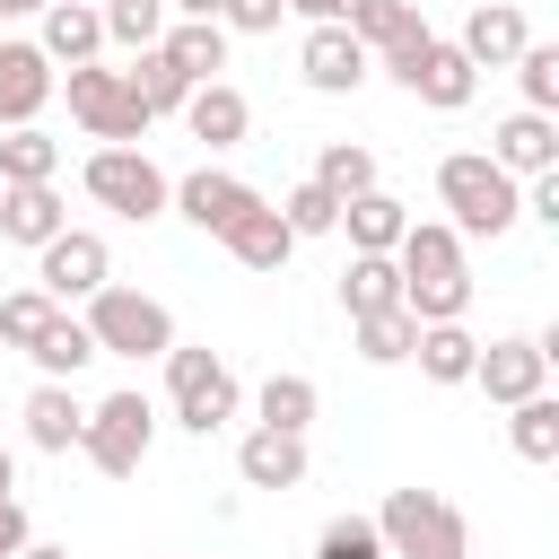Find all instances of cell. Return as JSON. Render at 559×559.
Listing matches in <instances>:
<instances>
[{
  "mask_svg": "<svg viewBox=\"0 0 559 559\" xmlns=\"http://www.w3.org/2000/svg\"><path fill=\"white\" fill-rule=\"evenodd\" d=\"M393 271H402V306L419 323H463L472 306V271H463V236L445 218H411L402 245H393Z\"/></svg>",
  "mask_w": 559,
  "mask_h": 559,
  "instance_id": "6da1fadb",
  "label": "cell"
},
{
  "mask_svg": "<svg viewBox=\"0 0 559 559\" xmlns=\"http://www.w3.org/2000/svg\"><path fill=\"white\" fill-rule=\"evenodd\" d=\"M437 201L454 210V218H445L454 236H507V227L524 218V183H515L489 148H454V157L437 166Z\"/></svg>",
  "mask_w": 559,
  "mask_h": 559,
  "instance_id": "7a4b0ae2",
  "label": "cell"
},
{
  "mask_svg": "<svg viewBox=\"0 0 559 559\" xmlns=\"http://www.w3.org/2000/svg\"><path fill=\"white\" fill-rule=\"evenodd\" d=\"M376 533H384V559H472V524L437 489H393L376 507Z\"/></svg>",
  "mask_w": 559,
  "mask_h": 559,
  "instance_id": "3957f363",
  "label": "cell"
},
{
  "mask_svg": "<svg viewBox=\"0 0 559 559\" xmlns=\"http://www.w3.org/2000/svg\"><path fill=\"white\" fill-rule=\"evenodd\" d=\"M79 183H87V201L96 210H114V218H131V227H148L157 210H166V166L148 157V148H131V140H105L87 166H79Z\"/></svg>",
  "mask_w": 559,
  "mask_h": 559,
  "instance_id": "277c9868",
  "label": "cell"
},
{
  "mask_svg": "<svg viewBox=\"0 0 559 559\" xmlns=\"http://www.w3.org/2000/svg\"><path fill=\"white\" fill-rule=\"evenodd\" d=\"M87 341H96V358H166L175 349V314L157 306V297H140V288H96L87 297Z\"/></svg>",
  "mask_w": 559,
  "mask_h": 559,
  "instance_id": "5b68a950",
  "label": "cell"
},
{
  "mask_svg": "<svg viewBox=\"0 0 559 559\" xmlns=\"http://www.w3.org/2000/svg\"><path fill=\"white\" fill-rule=\"evenodd\" d=\"M148 437H157V411H148L140 384H131V393H105V402L79 419V454H87L105 480H131V472L148 463Z\"/></svg>",
  "mask_w": 559,
  "mask_h": 559,
  "instance_id": "8992f818",
  "label": "cell"
},
{
  "mask_svg": "<svg viewBox=\"0 0 559 559\" xmlns=\"http://www.w3.org/2000/svg\"><path fill=\"white\" fill-rule=\"evenodd\" d=\"M166 393H175V419H183L192 437H218V428L236 419V402H245L236 376H227V358H218V349H183V341L166 349Z\"/></svg>",
  "mask_w": 559,
  "mask_h": 559,
  "instance_id": "52a82bcc",
  "label": "cell"
},
{
  "mask_svg": "<svg viewBox=\"0 0 559 559\" xmlns=\"http://www.w3.org/2000/svg\"><path fill=\"white\" fill-rule=\"evenodd\" d=\"M70 122H79L87 140H131V148H140L157 114L131 96V79H122V70H96V61H79V70H70Z\"/></svg>",
  "mask_w": 559,
  "mask_h": 559,
  "instance_id": "ba28073f",
  "label": "cell"
},
{
  "mask_svg": "<svg viewBox=\"0 0 559 559\" xmlns=\"http://www.w3.org/2000/svg\"><path fill=\"white\" fill-rule=\"evenodd\" d=\"M105 280H114V253H105V236H96V227H61L52 245H35V288H44L52 306L96 297Z\"/></svg>",
  "mask_w": 559,
  "mask_h": 559,
  "instance_id": "9c48e42d",
  "label": "cell"
},
{
  "mask_svg": "<svg viewBox=\"0 0 559 559\" xmlns=\"http://www.w3.org/2000/svg\"><path fill=\"white\" fill-rule=\"evenodd\" d=\"M550 349H559V332H507V341H489V349L472 358V384L507 411V402H524V393L550 384Z\"/></svg>",
  "mask_w": 559,
  "mask_h": 559,
  "instance_id": "30bf717a",
  "label": "cell"
},
{
  "mask_svg": "<svg viewBox=\"0 0 559 559\" xmlns=\"http://www.w3.org/2000/svg\"><path fill=\"white\" fill-rule=\"evenodd\" d=\"M367 70H376V52H367L341 17L306 26V44H297V79H306L314 96H358V87H367Z\"/></svg>",
  "mask_w": 559,
  "mask_h": 559,
  "instance_id": "8fae6325",
  "label": "cell"
},
{
  "mask_svg": "<svg viewBox=\"0 0 559 559\" xmlns=\"http://www.w3.org/2000/svg\"><path fill=\"white\" fill-rule=\"evenodd\" d=\"M393 79H402L419 105H437V114H463V105H472V87H480L472 52H463V44H445V35H428V44H419V52H411Z\"/></svg>",
  "mask_w": 559,
  "mask_h": 559,
  "instance_id": "7c38bea8",
  "label": "cell"
},
{
  "mask_svg": "<svg viewBox=\"0 0 559 559\" xmlns=\"http://www.w3.org/2000/svg\"><path fill=\"white\" fill-rule=\"evenodd\" d=\"M253 201H262V192H253L245 175H227V166H192V175H183V183L166 192V210H183V218H192L201 236H227V227H236V218H245Z\"/></svg>",
  "mask_w": 559,
  "mask_h": 559,
  "instance_id": "4fadbf2b",
  "label": "cell"
},
{
  "mask_svg": "<svg viewBox=\"0 0 559 559\" xmlns=\"http://www.w3.org/2000/svg\"><path fill=\"white\" fill-rule=\"evenodd\" d=\"M52 87H61V70L44 61V44H0V122H9V131L35 122V114L52 105Z\"/></svg>",
  "mask_w": 559,
  "mask_h": 559,
  "instance_id": "5bb4252c",
  "label": "cell"
},
{
  "mask_svg": "<svg viewBox=\"0 0 559 559\" xmlns=\"http://www.w3.org/2000/svg\"><path fill=\"white\" fill-rule=\"evenodd\" d=\"M44 61L52 70H79V61H96L105 52V17H96V0H44Z\"/></svg>",
  "mask_w": 559,
  "mask_h": 559,
  "instance_id": "9a60e30c",
  "label": "cell"
},
{
  "mask_svg": "<svg viewBox=\"0 0 559 559\" xmlns=\"http://www.w3.org/2000/svg\"><path fill=\"white\" fill-rule=\"evenodd\" d=\"M183 131H192L201 148H236V140L253 131V105H245V87H227V79H201V87L183 96Z\"/></svg>",
  "mask_w": 559,
  "mask_h": 559,
  "instance_id": "2e32d148",
  "label": "cell"
},
{
  "mask_svg": "<svg viewBox=\"0 0 559 559\" xmlns=\"http://www.w3.org/2000/svg\"><path fill=\"white\" fill-rule=\"evenodd\" d=\"M489 157H498L515 183H524V175H550V166H559V122L524 105V114H507V122L489 131Z\"/></svg>",
  "mask_w": 559,
  "mask_h": 559,
  "instance_id": "e0dca14e",
  "label": "cell"
},
{
  "mask_svg": "<svg viewBox=\"0 0 559 559\" xmlns=\"http://www.w3.org/2000/svg\"><path fill=\"white\" fill-rule=\"evenodd\" d=\"M349 35H358V44H367V52L384 61V70H402V61H411V52L428 44V17H419L411 0H367V9L349 17Z\"/></svg>",
  "mask_w": 559,
  "mask_h": 559,
  "instance_id": "ac0fdd59",
  "label": "cell"
},
{
  "mask_svg": "<svg viewBox=\"0 0 559 559\" xmlns=\"http://www.w3.org/2000/svg\"><path fill=\"white\" fill-rule=\"evenodd\" d=\"M454 44L472 52V70H507L533 35H524V9H515V0H480V9L463 17V35H454Z\"/></svg>",
  "mask_w": 559,
  "mask_h": 559,
  "instance_id": "d6986e66",
  "label": "cell"
},
{
  "mask_svg": "<svg viewBox=\"0 0 559 559\" xmlns=\"http://www.w3.org/2000/svg\"><path fill=\"white\" fill-rule=\"evenodd\" d=\"M236 480H245V489H297V480H306V437L253 428V437L236 445Z\"/></svg>",
  "mask_w": 559,
  "mask_h": 559,
  "instance_id": "ffe728a7",
  "label": "cell"
},
{
  "mask_svg": "<svg viewBox=\"0 0 559 559\" xmlns=\"http://www.w3.org/2000/svg\"><path fill=\"white\" fill-rule=\"evenodd\" d=\"M61 227H70V210L52 183H0V236L9 245H52Z\"/></svg>",
  "mask_w": 559,
  "mask_h": 559,
  "instance_id": "44dd1931",
  "label": "cell"
},
{
  "mask_svg": "<svg viewBox=\"0 0 559 559\" xmlns=\"http://www.w3.org/2000/svg\"><path fill=\"white\" fill-rule=\"evenodd\" d=\"M157 52H166V61L201 87V79H218V70H227V26H218V17H166Z\"/></svg>",
  "mask_w": 559,
  "mask_h": 559,
  "instance_id": "7402d4cb",
  "label": "cell"
},
{
  "mask_svg": "<svg viewBox=\"0 0 559 559\" xmlns=\"http://www.w3.org/2000/svg\"><path fill=\"white\" fill-rule=\"evenodd\" d=\"M341 227H349V253H393V245H402V227H411V210H402L384 183H367V192H349V201H341Z\"/></svg>",
  "mask_w": 559,
  "mask_h": 559,
  "instance_id": "603a6c76",
  "label": "cell"
},
{
  "mask_svg": "<svg viewBox=\"0 0 559 559\" xmlns=\"http://www.w3.org/2000/svg\"><path fill=\"white\" fill-rule=\"evenodd\" d=\"M218 245H227L245 271H288V253H297V236H288V218H280L271 201H253V210H245V218H236Z\"/></svg>",
  "mask_w": 559,
  "mask_h": 559,
  "instance_id": "cb8c5ba5",
  "label": "cell"
},
{
  "mask_svg": "<svg viewBox=\"0 0 559 559\" xmlns=\"http://www.w3.org/2000/svg\"><path fill=\"white\" fill-rule=\"evenodd\" d=\"M79 419H87V402H79L70 384H52V376H44V384L26 393V445L70 454V445H79Z\"/></svg>",
  "mask_w": 559,
  "mask_h": 559,
  "instance_id": "d4e9b609",
  "label": "cell"
},
{
  "mask_svg": "<svg viewBox=\"0 0 559 559\" xmlns=\"http://www.w3.org/2000/svg\"><path fill=\"white\" fill-rule=\"evenodd\" d=\"M411 358H419V376H428V384H472V358H480V341H472L463 323H419Z\"/></svg>",
  "mask_w": 559,
  "mask_h": 559,
  "instance_id": "484cf974",
  "label": "cell"
},
{
  "mask_svg": "<svg viewBox=\"0 0 559 559\" xmlns=\"http://www.w3.org/2000/svg\"><path fill=\"white\" fill-rule=\"evenodd\" d=\"M349 332H358V358L367 367H402L411 341H419V314L411 306H376V314H349Z\"/></svg>",
  "mask_w": 559,
  "mask_h": 559,
  "instance_id": "4316f807",
  "label": "cell"
},
{
  "mask_svg": "<svg viewBox=\"0 0 559 559\" xmlns=\"http://www.w3.org/2000/svg\"><path fill=\"white\" fill-rule=\"evenodd\" d=\"M26 358H35V367H44L52 384H70V376H79V367L96 358V341H87V323H79V314L61 306V314H52V323H44L35 341H26Z\"/></svg>",
  "mask_w": 559,
  "mask_h": 559,
  "instance_id": "83f0119b",
  "label": "cell"
},
{
  "mask_svg": "<svg viewBox=\"0 0 559 559\" xmlns=\"http://www.w3.org/2000/svg\"><path fill=\"white\" fill-rule=\"evenodd\" d=\"M507 437H515V454H524V463H559V393L542 384V393L507 402Z\"/></svg>",
  "mask_w": 559,
  "mask_h": 559,
  "instance_id": "f1b7e54d",
  "label": "cell"
},
{
  "mask_svg": "<svg viewBox=\"0 0 559 559\" xmlns=\"http://www.w3.org/2000/svg\"><path fill=\"white\" fill-rule=\"evenodd\" d=\"M253 411H262V428H288V437H306V428H314V411H323V393H314V376H262Z\"/></svg>",
  "mask_w": 559,
  "mask_h": 559,
  "instance_id": "f546056e",
  "label": "cell"
},
{
  "mask_svg": "<svg viewBox=\"0 0 559 559\" xmlns=\"http://www.w3.org/2000/svg\"><path fill=\"white\" fill-rule=\"evenodd\" d=\"M341 306H349V314L402 306V271H393V253H349V271H341Z\"/></svg>",
  "mask_w": 559,
  "mask_h": 559,
  "instance_id": "4dcf8cb0",
  "label": "cell"
},
{
  "mask_svg": "<svg viewBox=\"0 0 559 559\" xmlns=\"http://www.w3.org/2000/svg\"><path fill=\"white\" fill-rule=\"evenodd\" d=\"M122 79H131V96H140L148 114H183V96H192V79H183L157 44H148V52H131V70H122Z\"/></svg>",
  "mask_w": 559,
  "mask_h": 559,
  "instance_id": "1f68e13d",
  "label": "cell"
},
{
  "mask_svg": "<svg viewBox=\"0 0 559 559\" xmlns=\"http://www.w3.org/2000/svg\"><path fill=\"white\" fill-rule=\"evenodd\" d=\"M61 175V140H44L35 122H17L0 140V183H52Z\"/></svg>",
  "mask_w": 559,
  "mask_h": 559,
  "instance_id": "d6a6232c",
  "label": "cell"
},
{
  "mask_svg": "<svg viewBox=\"0 0 559 559\" xmlns=\"http://www.w3.org/2000/svg\"><path fill=\"white\" fill-rule=\"evenodd\" d=\"M96 17H105V44H122V52H148L166 35V0H105Z\"/></svg>",
  "mask_w": 559,
  "mask_h": 559,
  "instance_id": "836d02e7",
  "label": "cell"
},
{
  "mask_svg": "<svg viewBox=\"0 0 559 559\" xmlns=\"http://www.w3.org/2000/svg\"><path fill=\"white\" fill-rule=\"evenodd\" d=\"M314 183H323L332 201H349V192H367V183H376V148H358V140H332V148L314 157Z\"/></svg>",
  "mask_w": 559,
  "mask_h": 559,
  "instance_id": "e575fe53",
  "label": "cell"
},
{
  "mask_svg": "<svg viewBox=\"0 0 559 559\" xmlns=\"http://www.w3.org/2000/svg\"><path fill=\"white\" fill-rule=\"evenodd\" d=\"M52 314H61V306H52L44 288H9V297H0V349H26Z\"/></svg>",
  "mask_w": 559,
  "mask_h": 559,
  "instance_id": "d590c367",
  "label": "cell"
},
{
  "mask_svg": "<svg viewBox=\"0 0 559 559\" xmlns=\"http://www.w3.org/2000/svg\"><path fill=\"white\" fill-rule=\"evenodd\" d=\"M515 79H524V105L533 114H559V44H524L515 52Z\"/></svg>",
  "mask_w": 559,
  "mask_h": 559,
  "instance_id": "8d00e7d4",
  "label": "cell"
},
{
  "mask_svg": "<svg viewBox=\"0 0 559 559\" xmlns=\"http://www.w3.org/2000/svg\"><path fill=\"white\" fill-rule=\"evenodd\" d=\"M280 218H288V236H332V227H341V201H332V192L306 175V183L280 201Z\"/></svg>",
  "mask_w": 559,
  "mask_h": 559,
  "instance_id": "74e56055",
  "label": "cell"
},
{
  "mask_svg": "<svg viewBox=\"0 0 559 559\" xmlns=\"http://www.w3.org/2000/svg\"><path fill=\"white\" fill-rule=\"evenodd\" d=\"M314 559H384L376 515H332V524H323V542H314Z\"/></svg>",
  "mask_w": 559,
  "mask_h": 559,
  "instance_id": "f35d334b",
  "label": "cell"
},
{
  "mask_svg": "<svg viewBox=\"0 0 559 559\" xmlns=\"http://www.w3.org/2000/svg\"><path fill=\"white\" fill-rule=\"evenodd\" d=\"M280 17H288V0H227L218 9V26H236V35H271Z\"/></svg>",
  "mask_w": 559,
  "mask_h": 559,
  "instance_id": "ab89813d",
  "label": "cell"
},
{
  "mask_svg": "<svg viewBox=\"0 0 559 559\" xmlns=\"http://www.w3.org/2000/svg\"><path fill=\"white\" fill-rule=\"evenodd\" d=\"M524 210H533L542 227H559V166H550V175H524Z\"/></svg>",
  "mask_w": 559,
  "mask_h": 559,
  "instance_id": "60d3db41",
  "label": "cell"
},
{
  "mask_svg": "<svg viewBox=\"0 0 559 559\" xmlns=\"http://www.w3.org/2000/svg\"><path fill=\"white\" fill-rule=\"evenodd\" d=\"M26 542H35V533H26V507H17V498H0V559H17Z\"/></svg>",
  "mask_w": 559,
  "mask_h": 559,
  "instance_id": "b9f144b4",
  "label": "cell"
},
{
  "mask_svg": "<svg viewBox=\"0 0 559 559\" xmlns=\"http://www.w3.org/2000/svg\"><path fill=\"white\" fill-rule=\"evenodd\" d=\"M358 9H367V0H314V26H323V17H341V26H349Z\"/></svg>",
  "mask_w": 559,
  "mask_h": 559,
  "instance_id": "7bdbcfd3",
  "label": "cell"
},
{
  "mask_svg": "<svg viewBox=\"0 0 559 559\" xmlns=\"http://www.w3.org/2000/svg\"><path fill=\"white\" fill-rule=\"evenodd\" d=\"M227 0H166V17H218Z\"/></svg>",
  "mask_w": 559,
  "mask_h": 559,
  "instance_id": "ee69618b",
  "label": "cell"
},
{
  "mask_svg": "<svg viewBox=\"0 0 559 559\" xmlns=\"http://www.w3.org/2000/svg\"><path fill=\"white\" fill-rule=\"evenodd\" d=\"M0 498H17V454L0 445Z\"/></svg>",
  "mask_w": 559,
  "mask_h": 559,
  "instance_id": "f6af8a7d",
  "label": "cell"
},
{
  "mask_svg": "<svg viewBox=\"0 0 559 559\" xmlns=\"http://www.w3.org/2000/svg\"><path fill=\"white\" fill-rule=\"evenodd\" d=\"M9 17H44V0H0V26H9Z\"/></svg>",
  "mask_w": 559,
  "mask_h": 559,
  "instance_id": "bcb514c9",
  "label": "cell"
},
{
  "mask_svg": "<svg viewBox=\"0 0 559 559\" xmlns=\"http://www.w3.org/2000/svg\"><path fill=\"white\" fill-rule=\"evenodd\" d=\"M17 559H70V550H61V542H26Z\"/></svg>",
  "mask_w": 559,
  "mask_h": 559,
  "instance_id": "7dc6e473",
  "label": "cell"
},
{
  "mask_svg": "<svg viewBox=\"0 0 559 559\" xmlns=\"http://www.w3.org/2000/svg\"><path fill=\"white\" fill-rule=\"evenodd\" d=\"M96 9H105V0H96Z\"/></svg>",
  "mask_w": 559,
  "mask_h": 559,
  "instance_id": "c3c4849f",
  "label": "cell"
}]
</instances>
